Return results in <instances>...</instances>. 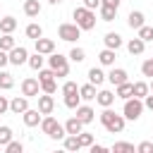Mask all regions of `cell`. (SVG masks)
I'll use <instances>...</instances> for the list:
<instances>
[{
  "mask_svg": "<svg viewBox=\"0 0 153 153\" xmlns=\"http://www.w3.org/2000/svg\"><path fill=\"white\" fill-rule=\"evenodd\" d=\"M48 2H50V5H60L62 0H48Z\"/></svg>",
  "mask_w": 153,
  "mask_h": 153,
  "instance_id": "cell-51",
  "label": "cell"
},
{
  "mask_svg": "<svg viewBox=\"0 0 153 153\" xmlns=\"http://www.w3.org/2000/svg\"><path fill=\"white\" fill-rule=\"evenodd\" d=\"M22 93H24L26 98H38V93H41V81L33 79V76H26V79L22 81Z\"/></svg>",
  "mask_w": 153,
  "mask_h": 153,
  "instance_id": "cell-7",
  "label": "cell"
},
{
  "mask_svg": "<svg viewBox=\"0 0 153 153\" xmlns=\"http://www.w3.org/2000/svg\"><path fill=\"white\" fill-rule=\"evenodd\" d=\"M143 105H146V108H148V110L153 112V91H151V93H148V96L143 98Z\"/></svg>",
  "mask_w": 153,
  "mask_h": 153,
  "instance_id": "cell-49",
  "label": "cell"
},
{
  "mask_svg": "<svg viewBox=\"0 0 153 153\" xmlns=\"http://www.w3.org/2000/svg\"><path fill=\"white\" fill-rule=\"evenodd\" d=\"M38 110H41L43 115H50V112L55 110V100H53V93H43V96H38Z\"/></svg>",
  "mask_w": 153,
  "mask_h": 153,
  "instance_id": "cell-14",
  "label": "cell"
},
{
  "mask_svg": "<svg viewBox=\"0 0 153 153\" xmlns=\"http://www.w3.org/2000/svg\"><path fill=\"white\" fill-rule=\"evenodd\" d=\"M79 141H81V148H91V143H93V134H88V131H79Z\"/></svg>",
  "mask_w": 153,
  "mask_h": 153,
  "instance_id": "cell-40",
  "label": "cell"
},
{
  "mask_svg": "<svg viewBox=\"0 0 153 153\" xmlns=\"http://www.w3.org/2000/svg\"><path fill=\"white\" fill-rule=\"evenodd\" d=\"M100 124L105 127V131L120 134V131L124 129V124H127V117H124V115H117V112L110 110V108H103V112H100Z\"/></svg>",
  "mask_w": 153,
  "mask_h": 153,
  "instance_id": "cell-1",
  "label": "cell"
},
{
  "mask_svg": "<svg viewBox=\"0 0 153 153\" xmlns=\"http://www.w3.org/2000/svg\"><path fill=\"white\" fill-rule=\"evenodd\" d=\"M0 148H2V146H0Z\"/></svg>",
  "mask_w": 153,
  "mask_h": 153,
  "instance_id": "cell-53",
  "label": "cell"
},
{
  "mask_svg": "<svg viewBox=\"0 0 153 153\" xmlns=\"http://www.w3.org/2000/svg\"><path fill=\"white\" fill-rule=\"evenodd\" d=\"M136 151H139V153H153V141H141V143L136 146Z\"/></svg>",
  "mask_w": 153,
  "mask_h": 153,
  "instance_id": "cell-43",
  "label": "cell"
},
{
  "mask_svg": "<svg viewBox=\"0 0 153 153\" xmlns=\"http://www.w3.org/2000/svg\"><path fill=\"white\" fill-rule=\"evenodd\" d=\"M105 151V146H100V143H91V153H103Z\"/></svg>",
  "mask_w": 153,
  "mask_h": 153,
  "instance_id": "cell-50",
  "label": "cell"
},
{
  "mask_svg": "<svg viewBox=\"0 0 153 153\" xmlns=\"http://www.w3.org/2000/svg\"><path fill=\"white\" fill-rule=\"evenodd\" d=\"M148 86H151V91H153V79H151V84H148Z\"/></svg>",
  "mask_w": 153,
  "mask_h": 153,
  "instance_id": "cell-52",
  "label": "cell"
},
{
  "mask_svg": "<svg viewBox=\"0 0 153 153\" xmlns=\"http://www.w3.org/2000/svg\"><path fill=\"white\" fill-rule=\"evenodd\" d=\"M62 141H65V148H67V151H79V148H81L79 134H67V136H65Z\"/></svg>",
  "mask_w": 153,
  "mask_h": 153,
  "instance_id": "cell-25",
  "label": "cell"
},
{
  "mask_svg": "<svg viewBox=\"0 0 153 153\" xmlns=\"http://www.w3.org/2000/svg\"><path fill=\"white\" fill-rule=\"evenodd\" d=\"M76 117H79L84 124H91L93 117H96V112H93V108H88V105H79V108H76Z\"/></svg>",
  "mask_w": 153,
  "mask_h": 153,
  "instance_id": "cell-19",
  "label": "cell"
},
{
  "mask_svg": "<svg viewBox=\"0 0 153 153\" xmlns=\"http://www.w3.org/2000/svg\"><path fill=\"white\" fill-rule=\"evenodd\" d=\"M14 29H17V19L14 17H2L0 19V31L2 33H12Z\"/></svg>",
  "mask_w": 153,
  "mask_h": 153,
  "instance_id": "cell-26",
  "label": "cell"
},
{
  "mask_svg": "<svg viewBox=\"0 0 153 153\" xmlns=\"http://www.w3.org/2000/svg\"><path fill=\"white\" fill-rule=\"evenodd\" d=\"M105 79H108V74H103V69H100V67H91V69H88V81H91V84L100 86Z\"/></svg>",
  "mask_w": 153,
  "mask_h": 153,
  "instance_id": "cell-24",
  "label": "cell"
},
{
  "mask_svg": "<svg viewBox=\"0 0 153 153\" xmlns=\"http://www.w3.org/2000/svg\"><path fill=\"white\" fill-rule=\"evenodd\" d=\"M5 151H7V153H22L24 146H22V141H10V143L5 146Z\"/></svg>",
  "mask_w": 153,
  "mask_h": 153,
  "instance_id": "cell-41",
  "label": "cell"
},
{
  "mask_svg": "<svg viewBox=\"0 0 153 153\" xmlns=\"http://www.w3.org/2000/svg\"><path fill=\"white\" fill-rule=\"evenodd\" d=\"M53 76H55L53 69H38V81H43V79H53Z\"/></svg>",
  "mask_w": 153,
  "mask_h": 153,
  "instance_id": "cell-44",
  "label": "cell"
},
{
  "mask_svg": "<svg viewBox=\"0 0 153 153\" xmlns=\"http://www.w3.org/2000/svg\"><path fill=\"white\" fill-rule=\"evenodd\" d=\"M24 14L31 17V19L38 17V14H41V2H38V0H24Z\"/></svg>",
  "mask_w": 153,
  "mask_h": 153,
  "instance_id": "cell-22",
  "label": "cell"
},
{
  "mask_svg": "<svg viewBox=\"0 0 153 153\" xmlns=\"http://www.w3.org/2000/svg\"><path fill=\"white\" fill-rule=\"evenodd\" d=\"M98 10H100V19H103V22H112V19L117 17V10H115V7H105V5H100Z\"/></svg>",
  "mask_w": 153,
  "mask_h": 153,
  "instance_id": "cell-32",
  "label": "cell"
},
{
  "mask_svg": "<svg viewBox=\"0 0 153 153\" xmlns=\"http://www.w3.org/2000/svg\"><path fill=\"white\" fill-rule=\"evenodd\" d=\"M103 41H105V48H112V50L122 48V43H124V41H122V36H120L117 31H108Z\"/></svg>",
  "mask_w": 153,
  "mask_h": 153,
  "instance_id": "cell-17",
  "label": "cell"
},
{
  "mask_svg": "<svg viewBox=\"0 0 153 153\" xmlns=\"http://www.w3.org/2000/svg\"><path fill=\"white\" fill-rule=\"evenodd\" d=\"M48 65H50V69L55 72V76H57V79H62V76H67V74H69V55L65 57V55H60V53H50Z\"/></svg>",
  "mask_w": 153,
  "mask_h": 153,
  "instance_id": "cell-4",
  "label": "cell"
},
{
  "mask_svg": "<svg viewBox=\"0 0 153 153\" xmlns=\"http://www.w3.org/2000/svg\"><path fill=\"white\" fill-rule=\"evenodd\" d=\"M84 7H88V10H98V7H100V0H84Z\"/></svg>",
  "mask_w": 153,
  "mask_h": 153,
  "instance_id": "cell-47",
  "label": "cell"
},
{
  "mask_svg": "<svg viewBox=\"0 0 153 153\" xmlns=\"http://www.w3.org/2000/svg\"><path fill=\"white\" fill-rule=\"evenodd\" d=\"M10 141H12V127H7V124H0V146L5 148Z\"/></svg>",
  "mask_w": 153,
  "mask_h": 153,
  "instance_id": "cell-31",
  "label": "cell"
},
{
  "mask_svg": "<svg viewBox=\"0 0 153 153\" xmlns=\"http://www.w3.org/2000/svg\"><path fill=\"white\" fill-rule=\"evenodd\" d=\"M141 74L148 76V79H153V57L143 60V65H141Z\"/></svg>",
  "mask_w": 153,
  "mask_h": 153,
  "instance_id": "cell-39",
  "label": "cell"
},
{
  "mask_svg": "<svg viewBox=\"0 0 153 153\" xmlns=\"http://www.w3.org/2000/svg\"><path fill=\"white\" fill-rule=\"evenodd\" d=\"M120 2H122V0H100V5H105V7H115V10H120Z\"/></svg>",
  "mask_w": 153,
  "mask_h": 153,
  "instance_id": "cell-48",
  "label": "cell"
},
{
  "mask_svg": "<svg viewBox=\"0 0 153 153\" xmlns=\"http://www.w3.org/2000/svg\"><path fill=\"white\" fill-rule=\"evenodd\" d=\"M143 98H136V96H131V98H127L124 100V108H122V115L127 117V120H131V122H136L139 117H141V112H143Z\"/></svg>",
  "mask_w": 153,
  "mask_h": 153,
  "instance_id": "cell-5",
  "label": "cell"
},
{
  "mask_svg": "<svg viewBox=\"0 0 153 153\" xmlns=\"http://www.w3.org/2000/svg\"><path fill=\"white\" fill-rule=\"evenodd\" d=\"M22 120H24V124H26V127H41L43 112H41L38 108H36V110H33V108H29V110L22 115Z\"/></svg>",
  "mask_w": 153,
  "mask_h": 153,
  "instance_id": "cell-10",
  "label": "cell"
},
{
  "mask_svg": "<svg viewBox=\"0 0 153 153\" xmlns=\"http://www.w3.org/2000/svg\"><path fill=\"white\" fill-rule=\"evenodd\" d=\"M41 36H43V29H41V24H29V26H26V38L36 41V38H41Z\"/></svg>",
  "mask_w": 153,
  "mask_h": 153,
  "instance_id": "cell-33",
  "label": "cell"
},
{
  "mask_svg": "<svg viewBox=\"0 0 153 153\" xmlns=\"http://www.w3.org/2000/svg\"><path fill=\"white\" fill-rule=\"evenodd\" d=\"M96 84H84V86H79V96H81V100H96Z\"/></svg>",
  "mask_w": 153,
  "mask_h": 153,
  "instance_id": "cell-20",
  "label": "cell"
},
{
  "mask_svg": "<svg viewBox=\"0 0 153 153\" xmlns=\"http://www.w3.org/2000/svg\"><path fill=\"white\" fill-rule=\"evenodd\" d=\"M115 98H117V93H112V91H108V88H103V91L96 93V103H98L100 108H110V105L115 103Z\"/></svg>",
  "mask_w": 153,
  "mask_h": 153,
  "instance_id": "cell-13",
  "label": "cell"
},
{
  "mask_svg": "<svg viewBox=\"0 0 153 153\" xmlns=\"http://www.w3.org/2000/svg\"><path fill=\"white\" fill-rule=\"evenodd\" d=\"M115 57H117V50H112V48H103V50L98 53V62H100L103 67H112V65H115Z\"/></svg>",
  "mask_w": 153,
  "mask_h": 153,
  "instance_id": "cell-15",
  "label": "cell"
},
{
  "mask_svg": "<svg viewBox=\"0 0 153 153\" xmlns=\"http://www.w3.org/2000/svg\"><path fill=\"white\" fill-rule=\"evenodd\" d=\"M115 93H117V98L127 100V98H131V96H134V84H129V81L117 84V86H115Z\"/></svg>",
  "mask_w": 153,
  "mask_h": 153,
  "instance_id": "cell-18",
  "label": "cell"
},
{
  "mask_svg": "<svg viewBox=\"0 0 153 153\" xmlns=\"http://www.w3.org/2000/svg\"><path fill=\"white\" fill-rule=\"evenodd\" d=\"M14 45H17V43H14V38H12V33H2V38H0V48L10 53Z\"/></svg>",
  "mask_w": 153,
  "mask_h": 153,
  "instance_id": "cell-37",
  "label": "cell"
},
{
  "mask_svg": "<svg viewBox=\"0 0 153 153\" xmlns=\"http://www.w3.org/2000/svg\"><path fill=\"white\" fill-rule=\"evenodd\" d=\"M57 36H60L62 41H67V43H74V41L81 36V29H79L76 24H60V26H57Z\"/></svg>",
  "mask_w": 153,
  "mask_h": 153,
  "instance_id": "cell-6",
  "label": "cell"
},
{
  "mask_svg": "<svg viewBox=\"0 0 153 153\" xmlns=\"http://www.w3.org/2000/svg\"><path fill=\"white\" fill-rule=\"evenodd\" d=\"M7 110H10V100H7L5 96H0V115H5Z\"/></svg>",
  "mask_w": 153,
  "mask_h": 153,
  "instance_id": "cell-45",
  "label": "cell"
},
{
  "mask_svg": "<svg viewBox=\"0 0 153 153\" xmlns=\"http://www.w3.org/2000/svg\"><path fill=\"white\" fill-rule=\"evenodd\" d=\"M43 60H45V57H43L41 53H33V55H29V62H26V65L38 72V69H43Z\"/></svg>",
  "mask_w": 153,
  "mask_h": 153,
  "instance_id": "cell-30",
  "label": "cell"
},
{
  "mask_svg": "<svg viewBox=\"0 0 153 153\" xmlns=\"http://www.w3.org/2000/svg\"><path fill=\"white\" fill-rule=\"evenodd\" d=\"M148 93H151V86L146 81H134V96L136 98H146Z\"/></svg>",
  "mask_w": 153,
  "mask_h": 153,
  "instance_id": "cell-27",
  "label": "cell"
},
{
  "mask_svg": "<svg viewBox=\"0 0 153 153\" xmlns=\"http://www.w3.org/2000/svg\"><path fill=\"white\" fill-rule=\"evenodd\" d=\"M112 151H115V153H134L136 148H134V143H127V141H117V143H112Z\"/></svg>",
  "mask_w": 153,
  "mask_h": 153,
  "instance_id": "cell-34",
  "label": "cell"
},
{
  "mask_svg": "<svg viewBox=\"0 0 153 153\" xmlns=\"http://www.w3.org/2000/svg\"><path fill=\"white\" fill-rule=\"evenodd\" d=\"M65 129H67V134H79V131H84V122L74 115V117H69L65 122Z\"/></svg>",
  "mask_w": 153,
  "mask_h": 153,
  "instance_id": "cell-21",
  "label": "cell"
},
{
  "mask_svg": "<svg viewBox=\"0 0 153 153\" xmlns=\"http://www.w3.org/2000/svg\"><path fill=\"white\" fill-rule=\"evenodd\" d=\"M10 110L14 112V115H24L26 110H29V98L22 93V96H14L12 100H10Z\"/></svg>",
  "mask_w": 153,
  "mask_h": 153,
  "instance_id": "cell-9",
  "label": "cell"
},
{
  "mask_svg": "<svg viewBox=\"0 0 153 153\" xmlns=\"http://www.w3.org/2000/svg\"><path fill=\"white\" fill-rule=\"evenodd\" d=\"M12 86H14V76H12L10 72H2V69H0V88H2V91H10Z\"/></svg>",
  "mask_w": 153,
  "mask_h": 153,
  "instance_id": "cell-29",
  "label": "cell"
},
{
  "mask_svg": "<svg viewBox=\"0 0 153 153\" xmlns=\"http://www.w3.org/2000/svg\"><path fill=\"white\" fill-rule=\"evenodd\" d=\"M127 50H129L131 55H141V53L146 50V41H141V38L136 36V38H131V41L127 43Z\"/></svg>",
  "mask_w": 153,
  "mask_h": 153,
  "instance_id": "cell-23",
  "label": "cell"
},
{
  "mask_svg": "<svg viewBox=\"0 0 153 153\" xmlns=\"http://www.w3.org/2000/svg\"><path fill=\"white\" fill-rule=\"evenodd\" d=\"M143 19H146V17H143L141 10H131L129 17H127V24H129V29H136V31H139V29L143 26Z\"/></svg>",
  "mask_w": 153,
  "mask_h": 153,
  "instance_id": "cell-16",
  "label": "cell"
},
{
  "mask_svg": "<svg viewBox=\"0 0 153 153\" xmlns=\"http://www.w3.org/2000/svg\"><path fill=\"white\" fill-rule=\"evenodd\" d=\"M41 131L43 134H48L50 139H55V141H60V139H65L67 136V129H65V124H60L55 117H50V115H45L43 120H41Z\"/></svg>",
  "mask_w": 153,
  "mask_h": 153,
  "instance_id": "cell-3",
  "label": "cell"
},
{
  "mask_svg": "<svg viewBox=\"0 0 153 153\" xmlns=\"http://www.w3.org/2000/svg\"><path fill=\"white\" fill-rule=\"evenodd\" d=\"M136 33H139V38H141V41H146V43L151 41V43H153V26H146V24H143Z\"/></svg>",
  "mask_w": 153,
  "mask_h": 153,
  "instance_id": "cell-38",
  "label": "cell"
},
{
  "mask_svg": "<svg viewBox=\"0 0 153 153\" xmlns=\"http://www.w3.org/2000/svg\"><path fill=\"white\" fill-rule=\"evenodd\" d=\"M72 17H74V24L81 29V31H91V29H96V12L93 10H88V7H74V12H72Z\"/></svg>",
  "mask_w": 153,
  "mask_h": 153,
  "instance_id": "cell-2",
  "label": "cell"
},
{
  "mask_svg": "<svg viewBox=\"0 0 153 153\" xmlns=\"http://www.w3.org/2000/svg\"><path fill=\"white\" fill-rule=\"evenodd\" d=\"M65 105H67L69 110H76V108L81 105V96H79V91H76V93H67V96H65Z\"/></svg>",
  "mask_w": 153,
  "mask_h": 153,
  "instance_id": "cell-28",
  "label": "cell"
},
{
  "mask_svg": "<svg viewBox=\"0 0 153 153\" xmlns=\"http://www.w3.org/2000/svg\"><path fill=\"white\" fill-rule=\"evenodd\" d=\"M108 81H110L112 86H117V84H124V81H129V79H127V69H122V67H112V69L108 72Z\"/></svg>",
  "mask_w": 153,
  "mask_h": 153,
  "instance_id": "cell-12",
  "label": "cell"
},
{
  "mask_svg": "<svg viewBox=\"0 0 153 153\" xmlns=\"http://www.w3.org/2000/svg\"><path fill=\"white\" fill-rule=\"evenodd\" d=\"M76 91H79L76 81H65V86H62V96H67V93H76Z\"/></svg>",
  "mask_w": 153,
  "mask_h": 153,
  "instance_id": "cell-42",
  "label": "cell"
},
{
  "mask_svg": "<svg viewBox=\"0 0 153 153\" xmlns=\"http://www.w3.org/2000/svg\"><path fill=\"white\" fill-rule=\"evenodd\" d=\"M36 43V53H41V55H50V53H55V41L53 38H36L33 41Z\"/></svg>",
  "mask_w": 153,
  "mask_h": 153,
  "instance_id": "cell-11",
  "label": "cell"
},
{
  "mask_svg": "<svg viewBox=\"0 0 153 153\" xmlns=\"http://www.w3.org/2000/svg\"><path fill=\"white\" fill-rule=\"evenodd\" d=\"M26 62H29V50L24 45H14L10 50V65L19 67V65H26Z\"/></svg>",
  "mask_w": 153,
  "mask_h": 153,
  "instance_id": "cell-8",
  "label": "cell"
},
{
  "mask_svg": "<svg viewBox=\"0 0 153 153\" xmlns=\"http://www.w3.org/2000/svg\"><path fill=\"white\" fill-rule=\"evenodd\" d=\"M41 91H43V93H55V91H57L55 76H53V79H43V81H41Z\"/></svg>",
  "mask_w": 153,
  "mask_h": 153,
  "instance_id": "cell-36",
  "label": "cell"
},
{
  "mask_svg": "<svg viewBox=\"0 0 153 153\" xmlns=\"http://www.w3.org/2000/svg\"><path fill=\"white\" fill-rule=\"evenodd\" d=\"M7 62H10V53H7V50H2V48H0V69H2V67H5V65H7Z\"/></svg>",
  "mask_w": 153,
  "mask_h": 153,
  "instance_id": "cell-46",
  "label": "cell"
},
{
  "mask_svg": "<svg viewBox=\"0 0 153 153\" xmlns=\"http://www.w3.org/2000/svg\"><path fill=\"white\" fill-rule=\"evenodd\" d=\"M69 60L76 62V65L84 62V60H86V50H84V48H72V50H69Z\"/></svg>",
  "mask_w": 153,
  "mask_h": 153,
  "instance_id": "cell-35",
  "label": "cell"
}]
</instances>
